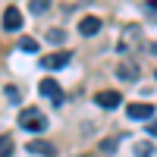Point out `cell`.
<instances>
[{
	"instance_id": "cell-1",
	"label": "cell",
	"mask_w": 157,
	"mask_h": 157,
	"mask_svg": "<svg viewBox=\"0 0 157 157\" xmlns=\"http://www.w3.org/2000/svg\"><path fill=\"white\" fill-rule=\"evenodd\" d=\"M19 126L25 132H44L47 129V120L41 110H19Z\"/></svg>"
},
{
	"instance_id": "cell-2",
	"label": "cell",
	"mask_w": 157,
	"mask_h": 157,
	"mask_svg": "<svg viewBox=\"0 0 157 157\" xmlns=\"http://www.w3.org/2000/svg\"><path fill=\"white\" fill-rule=\"evenodd\" d=\"M38 94L54 101V104H63V88H60V82H54V78H44V82L38 85Z\"/></svg>"
},
{
	"instance_id": "cell-3",
	"label": "cell",
	"mask_w": 157,
	"mask_h": 157,
	"mask_svg": "<svg viewBox=\"0 0 157 157\" xmlns=\"http://www.w3.org/2000/svg\"><path fill=\"white\" fill-rule=\"evenodd\" d=\"M69 60H72L69 50H54V54H47L41 63H44V69H63V66H69Z\"/></svg>"
},
{
	"instance_id": "cell-4",
	"label": "cell",
	"mask_w": 157,
	"mask_h": 157,
	"mask_svg": "<svg viewBox=\"0 0 157 157\" xmlns=\"http://www.w3.org/2000/svg\"><path fill=\"white\" fill-rule=\"evenodd\" d=\"M94 101H98V107L113 110V107H120V104H123V94H120V91H98Z\"/></svg>"
},
{
	"instance_id": "cell-5",
	"label": "cell",
	"mask_w": 157,
	"mask_h": 157,
	"mask_svg": "<svg viewBox=\"0 0 157 157\" xmlns=\"http://www.w3.org/2000/svg\"><path fill=\"white\" fill-rule=\"evenodd\" d=\"M129 120H154V107L151 104H141V101H135V104H129Z\"/></svg>"
},
{
	"instance_id": "cell-6",
	"label": "cell",
	"mask_w": 157,
	"mask_h": 157,
	"mask_svg": "<svg viewBox=\"0 0 157 157\" xmlns=\"http://www.w3.org/2000/svg\"><path fill=\"white\" fill-rule=\"evenodd\" d=\"M3 29H6V32H19V29H22V13H19L16 6L3 10Z\"/></svg>"
},
{
	"instance_id": "cell-7",
	"label": "cell",
	"mask_w": 157,
	"mask_h": 157,
	"mask_svg": "<svg viewBox=\"0 0 157 157\" xmlns=\"http://www.w3.org/2000/svg\"><path fill=\"white\" fill-rule=\"evenodd\" d=\"M116 75H120L123 82H135V78H138V63H132V60H120Z\"/></svg>"
},
{
	"instance_id": "cell-8",
	"label": "cell",
	"mask_w": 157,
	"mask_h": 157,
	"mask_svg": "<svg viewBox=\"0 0 157 157\" xmlns=\"http://www.w3.org/2000/svg\"><path fill=\"white\" fill-rule=\"evenodd\" d=\"M78 32H82L85 38H94V35L101 32V19H98V16H85L82 22H78Z\"/></svg>"
},
{
	"instance_id": "cell-9",
	"label": "cell",
	"mask_w": 157,
	"mask_h": 157,
	"mask_svg": "<svg viewBox=\"0 0 157 157\" xmlns=\"http://www.w3.org/2000/svg\"><path fill=\"white\" fill-rule=\"evenodd\" d=\"M29 151H32V154H44V157H54V154H57V148L47 145V141H32Z\"/></svg>"
},
{
	"instance_id": "cell-10",
	"label": "cell",
	"mask_w": 157,
	"mask_h": 157,
	"mask_svg": "<svg viewBox=\"0 0 157 157\" xmlns=\"http://www.w3.org/2000/svg\"><path fill=\"white\" fill-rule=\"evenodd\" d=\"M13 148H16L13 138L10 135H0V157H13Z\"/></svg>"
},
{
	"instance_id": "cell-11",
	"label": "cell",
	"mask_w": 157,
	"mask_h": 157,
	"mask_svg": "<svg viewBox=\"0 0 157 157\" xmlns=\"http://www.w3.org/2000/svg\"><path fill=\"white\" fill-rule=\"evenodd\" d=\"M47 41L50 44H63V41H66V32H63V29H50L47 32Z\"/></svg>"
},
{
	"instance_id": "cell-12",
	"label": "cell",
	"mask_w": 157,
	"mask_h": 157,
	"mask_svg": "<svg viewBox=\"0 0 157 157\" xmlns=\"http://www.w3.org/2000/svg\"><path fill=\"white\" fill-rule=\"evenodd\" d=\"M151 154H154V145H148V141L135 145V157H151Z\"/></svg>"
},
{
	"instance_id": "cell-13",
	"label": "cell",
	"mask_w": 157,
	"mask_h": 157,
	"mask_svg": "<svg viewBox=\"0 0 157 157\" xmlns=\"http://www.w3.org/2000/svg\"><path fill=\"white\" fill-rule=\"evenodd\" d=\"M19 47L25 50V54H35V50H38V41H35V38H22V41H19Z\"/></svg>"
},
{
	"instance_id": "cell-14",
	"label": "cell",
	"mask_w": 157,
	"mask_h": 157,
	"mask_svg": "<svg viewBox=\"0 0 157 157\" xmlns=\"http://www.w3.org/2000/svg\"><path fill=\"white\" fill-rule=\"evenodd\" d=\"M29 6H32L35 13H47V10H50V0H32Z\"/></svg>"
},
{
	"instance_id": "cell-15",
	"label": "cell",
	"mask_w": 157,
	"mask_h": 157,
	"mask_svg": "<svg viewBox=\"0 0 157 157\" xmlns=\"http://www.w3.org/2000/svg\"><path fill=\"white\" fill-rule=\"evenodd\" d=\"M101 148H104V151H113V148H116V138H107V141H104Z\"/></svg>"
},
{
	"instance_id": "cell-16",
	"label": "cell",
	"mask_w": 157,
	"mask_h": 157,
	"mask_svg": "<svg viewBox=\"0 0 157 157\" xmlns=\"http://www.w3.org/2000/svg\"><path fill=\"white\" fill-rule=\"evenodd\" d=\"M148 135H157V120H151V126H148Z\"/></svg>"
},
{
	"instance_id": "cell-17",
	"label": "cell",
	"mask_w": 157,
	"mask_h": 157,
	"mask_svg": "<svg viewBox=\"0 0 157 157\" xmlns=\"http://www.w3.org/2000/svg\"><path fill=\"white\" fill-rule=\"evenodd\" d=\"M154 75H157V72H154Z\"/></svg>"
}]
</instances>
